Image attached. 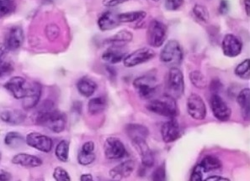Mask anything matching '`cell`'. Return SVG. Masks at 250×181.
Masks as SVG:
<instances>
[{"mask_svg":"<svg viewBox=\"0 0 250 181\" xmlns=\"http://www.w3.org/2000/svg\"><path fill=\"white\" fill-rule=\"evenodd\" d=\"M185 81L182 72L178 67L170 68L166 83V95L176 100L183 96Z\"/></svg>","mask_w":250,"mask_h":181,"instance_id":"cell-4","label":"cell"},{"mask_svg":"<svg viewBox=\"0 0 250 181\" xmlns=\"http://www.w3.org/2000/svg\"><path fill=\"white\" fill-rule=\"evenodd\" d=\"M35 181H44V180H43V179H37V180H36Z\"/></svg>","mask_w":250,"mask_h":181,"instance_id":"cell-50","label":"cell"},{"mask_svg":"<svg viewBox=\"0 0 250 181\" xmlns=\"http://www.w3.org/2000/svg\"><path fill=\"white\" fill-rule=\"evenodd\" d=\"M24 31L21 26L10 28L5 38L4 45L8 51H16L21 47L24 42Z\"/></svg>","mask_w":250,"mask_h":181,"instance_id":"cell-17","label":"cell"},{"mask_svg":"<svg viewBox=\"0 0 250 181\" xmlns=\"http://www.w3.org/2000/svg\"><path fill=\"white\" fill-rule=\"evenodd\" d=\"M11 180V175L5 171L0 172V181H9Z\"/></svg>","mask_w":250,"mask_h":181,"instance_id":"cell-47","label":"cell"},{"mask_svg":"<svg viewBox=\"0 0 250 181\" xmlns=\"http://www.w3.org/2000/svg\"><path fill=\"white\" fill-rule=\"evenodd\" d=\"M152 181H166V169L165 164H161L154 170L152 175Z\"/></svg>","mask_w":250,"mask_h":181,"instance_id":"cell-38","label":"cell"},{"mask_svg":"<svg viewBox=\"0 0 250 181\" xmlns=\"http://www.w3.org/2000/svg\"><path fill=\"white\" fill-rule=\"evenodd\" d=\"M189 80L192 83L193 86L199 89H204L207 88L208 81L206 76L203 75V73L201 72L200 71H193L189 73Z\"/></svg>","mask_w":250,"mask_h":181,"instance_id":"cell-33","label":"cell"},{"mask_svg":"<svg viewBox=\"0 0 250 181\" xmlns=\"http://www.w3.org/2000/svg\"><path fill=\"white\" fill-rule=\"evenodd\" d=\"M183 3L184 0H165V8L169 11H176Z\"/></svg>","mask_w":250,"mask_h":181,"instance_id":"cell-40","label":"cell"},{"mask_svg":"<svg viewBox=\"0 0 250 181\" xmlns=\"http://www.w3.org/2000/svg\"><path fill=\"white\" fill-rule=\"evenodd\" d=\"M155 56V52L152 49L141 48L126 54L123 59V63L125 67H135L141 64L146 63Z\"/></svg>","mask_w":250,"mask_h":181,"instance_id":"cell-8","label":"cell"},{"mask_svg":"<svg viewBox=\"0 0 250 181\" xmlns=\"http://www.w3.org/2000/svg\"><path fill=\"white\" fill-rule=\"evenodd\" d=\"M0 119L3 123L10 125H19L22 124L25 119V115L20 110L8 109L0 113Z\"/></svg>","mask_w":250,"mask_h":181,"instance_id":"cell-24","label":"cell"},{"mask_svg":"<svg viewBox=\"0 0 250 181\" xmlns=\"http://www.w3.org/2000/svg\"><path fill=\"white\" fill-rule=\"evenodd\" d=\"M162 139L166 144L173 143L180 139L181 136V128L177 121L174 118L166 122L161 127Z\"/></svg>","mask_w":250,"mask_h":181,"instance_id":"cell-15","label":"cell"},{"mask_svg":"<svg viewBox=\"0 0 250 181\" xmlns=\"http://www.w3.org/2000/svg\"><path fill=\"white\" fill-rule=\"evenodd\" d=\"M36 122L53 133H59L64 131L67 118L62 112L54 109L52 101H45L37 110Z\"/></svg>","mask_w":250,"mask_h":181,"instance_id":"cell-1","label":"cell"},{"mask_svg":"<svg viewBox=\"0 0 250 181\" xmlns=\"http://www.w3.org/2000/svg\"><path fill=\"white\" fill-rule=\"evenodd\" d=\"M160 60L170 68L180 66L183 60V50L177 40L173 39L165 44L160 53Z\"/></svg>","mask_w":250,"mask_h":181,"instance_id":"cell-3","label":"cell"},{"mask_svg":"<svg viewBox=\"0 0 250 181\" xmlns=\"http://www.w3.org/2000/svg\"><path fill=\"white\" fill-rule=\"evenodd\" d=\"M16 4L12 0H0V17L7 16L15 11Z\"/></svg>","mask_w":250,"mask_h":181,"instance_id":"cell-36","label":"cell"},{"mask_svg":"<svg viewBox=\"0 0 250 181\" xmlns=\"http://www.w3.org/2000/svg\"><path fill=\"white\" fill-rule=\"evenodd\" d=\"M126 52L120 46L111 45L102 54V59L109 64H117L125 57Z\"/></svg>","mask_w":250,"mask_h":181,"instance_id":"cell-23","label":"cell"},{"mask_svg":"<svg viewBox=\"0 0 250 181\" xmlns=\"http://www.w3.org/2000/svg\"><path fill=\"white\" fill-rule=\"evenodd\" d=\"M235 75L239 78L249 80L250 77V59L244 60L235 68Z\"/></svg>","mask_w":250,"mask_h":181,"instance_id":"cell-34","label":"cell"},{"mask_svg":"<svg viewBox=\"0 0 250 181\" xmlns=\"http://www.w3.org/2000/svg\"><path fill=\"white\" fill-rule=\"evenodd\" d=\"M146 17L145 11H131V12L122 13L118 15L120 23H134L141 21Z\"/></svg>","mask_w":250,"mask_h":181,"instance_id":"cell-29","label":"cell"},{"mask_svg":"<svg viewBox=\"0 0 250 181\" xmlns=\"http://www.w3.org/2000/svg\"><path fill=\"white\" fill-rule=\"evenodd\" d=\"M187 111L195 120H203L207 117V107L204 101L198 94L189 95L187 99Z\"/></svg>","mask_w":250,"mask_h":181,"instance_id":"cell-9","label":"cell"},{"mask_svg":"<svg viewBox=\"0 0 250 181\" xmlns=\"http://www.w3.org/2000/svg\"><path fill=\"white\" fill-rule=\"evenodd\" d=\"M203 170H202V167L197 164L195 166V168L193 169L192 173L190 175L189 181H203Z\"/></svg>","mask_w":250,"mask_h":181,"instance_id":"cell-41","label":"cell"},{"mask_svg":"<svg viewBox=\"0 0 250 181\" xmlns=\"http://www.w3.org/2000/svg\"><path fill=\"white\" fill-rule=\"evenodd\" d=\"M60 33L59 28L56 24H49L46 28V35L49 40H54L58 38Z\"/></svg>","mask_w":250,"mask_h":181,"instance_id":"cell-39","label":"cell"},{"mask_svg":"<svg viewBox=\"0 0 250 181\" xmlns=\"http://www.w3.org/2000/svg\"><path fill=\"white\" fill-rule=\"evenodd\" d=\"M132 38H133V35L131 32L127 30H121L118 33L116 34L114 36L110 38L108 42L110 43V45H114V46L123 47L124 45L131 42Z\"/></svg>","mask_w":250,"mask_h":181,"instance_id":"cell-28","label":"cell"},{"mask_svg":"<svg viewBox=\"0 0 250 181\" xmlns=\"http://www.w3.org/2000/svg\"><path fill=\"white\" fill-rule=\"evenodd\" d=\"M125 133L127 134L130 139L132 141L144 139L149 135V130L142 124H129L125 126Z\"/></svg>","mask_w":250,"mask_h":181,"instance_id":"cell-22","label":"cell"},{"mask_svg":"<svg viewBox=\"0 0 250 181\" xmlns=\"http://www.w3.org/2000/svg\"><path fill=\"white\" fill-rule=\"evenodd\" d=\"M69 142L67 140H62L59 142L55 149L56 157L61 162H67L69 155Z\"/></svg>","mask_w":250,"mask_h":181,"instance_id":"cell-32","label":"cell"},{"mask_svg":"<svg viewBox=\"0 0 250 181\" xmlns=\"http://www.w3.org/2000/svg\"><path fill=\"white\" fill-rule=\"evenodd\" d=\"M133 87L142 99L148 100L155 95L158 84L153 75H142L135 79Z\"/></svg>","mask_w":250,"mask_h":181,"instance_id":"cell-5","label":"cell"},{"mask_svg":"<svg viewBox=\"0 0 250 181\" xmlns=\"http://www.w3.org/2000/svg\"><path fill=\"white\" fill-rule=\"evenodd\" d=\"M53 178L56 181H71L70 175L62 167H57L54 169Z\"/></svg>","mask_w":250,"mask_h":181,"instance_id":"cell-37","label":"cell"},{"mask_svg":"<svg viewBox=\"0 0 250 181\" xmlns=\"http://www.w3.org/2000/svg\"><path fill=\"white\" fill-rule=\"evenodd\" d=\"M210 108L215 118L222 122L229 120L232 114L231 109L218 94H213L210 97Z\"/></svg>","mask_w":250,"mask_h":181,"instance_id":"cell-11","label":"cell"},{"mask_svg":"<svg viewBox=\"0 0 250 181\" xmlns=\"http://www.w3.org/2000/svg\"><path fill=\"white\" fill-rule=\"evenodd\" d=\"M12 67L9 63H3L0 65V77L8 75L12 72Z\"/></svg>","mask_w":250,"mask_h":181,"instance_id":"cell-42","label":"cell"},{"mask_svg":"<svg viewBox=\"0 0 250 181\" xmlns=\"http://www.w3.org/2000/svg\"><path fill=\"white\" fill-rule=\"evenodd\" d=\"M193 14L198 20L204 22V23L208 22L209 18H210L208 8L203 6L202 4H195L193 8Z\"/></svg>","mask_w":250,"mask_h":181,"instance_id":"cell-35","label":"cell"},{"mask_svg":"<svg viewBox=\"0 0 250 181\" xmlns=\"http://www.w3.org/2000/svg\"><path fill=\"white\" fill-rule=\"evenodd\" d=\"M250 0H245V10L247 13L248 16H250Z\"/></svg>","mask_w":250,"mask_h":181,"instance_id":"cell-49","label":"cell"},{"mask_svg":"<svg viewBox=\"0 0 250 181\" xmlns=\"http://www.w3.org/2000/svg\"><path fill=\"white\" fill-rule=\"evenodd\" d=\"M238 105L241 109L242 115L244 120H250V88H244L238 94Z\"/></svg>","mask_w":250,"mask_h":181,"instance_id":"cell-26","label":"cell"},{"mask_svg":"<svg viewBox=\"0 0 250 181\" xmlns=\"http://www.w3.org/2000/svg\"><path fill=\"white\" fill-rule=\"evenodd\" d=\"M153 1H155V2H158V1H159V0H153Z\"/></svg>","mask_w":250,"mask_h":181,"instance_id":"cell-51","label":"cell"},{"mask_svg":"<svg viewBox=\"0 0 250 181\" xmlns=\"http://www.w3.org/2000/svg\"><path fill=\"white\" fill-rule=\"evenodd\" d=\"M136 163L134 160H126L119 163L110 170V177L113 181H121L123 179L128 178L134 171Z\"/></svg>","mask_w":250,"mask_h":181,"instance_id":"cell-18","label":"cell"},{"mask_svg":"<svg viewBox=\"0 0 250 181\" xmlns=\"http://www.w3.org/2000/svg\"><path fill=\"white\" fill-rule=\"evenodd\" d=\"M146 108L150 112L166 118H174L179 113L176 100L166 94L157 99L151 100Z\"/></svg>","mask_w":250,"mask_h":181,"instance_id":"cell-2","label":"cell"},{"mask_svg":"<svg viewBox=\"0 0 250 181\" xmlns=\"http://www.w3.org/2000/svg\"><path fill=\"white\" fill-rule=\"evenodd\" d=\"M121 24L118 19V15L112 11H106L103 13L98 19V26L102 31L116 29Z\"/></svg>","mask_w":250,"mask_h":181,"instance_id":"cell-21","label":"cell"},{"mask_svg":"<svg viewBox=\"0 0 250 181\" xmlns=\"http://www.w3.org/2000/svg\"><path fill=\"white\" fill-rule=\"evenodd\" d=\"M223 54L228 57H236L240 54L243 49L241 39L232 34L226 35L222 42Z\"/></svg>","mask_w":250,"mask_h":181,"instance_id":"cell-12","label":"cell"},{"mask_svg":"<svg viewBox=\"0 0 250 181\" xmlns=\"http://www.w3.org/2000/svg\"><path fill=\"white\" fill-rule=\"evenodd\" d=\"M25 143L29 146L43 153H49L53 146V142L50 137L36 132L28 133L25 138Z\"/></svg>","mask_w":250,"mask_h":181,"instance_id":"cell-10","label":"cell"},{"mask_svg":"<svg viewBox=\"0 0 250 181\" xmlns=\"http://www.w3.org/2000/svg\"><path fill=\"white\" fill-rule=\"evenodd\" d=\"M7 52L8 50L4 44H0V65L3 63V60L6 56Z\"/></svg>","mask_w":250,"mask_h":181,"instance_id":"cell-45","label":"cell"},{"mask_svg":"<svg viewBox=\"0 0 250 181\" xmlns=\"http://www.w3.org/2000/svg\"><path fill=\"white\" fill-rule=\"evenodd\" d=\"M106 107V101L104 97H95L92 98L88 103V111L91 115L100 114L104 112Z\"/></svg>","mask_w":250,"mask_h":181,"instance_id":"cell-31","label":"cell"},{"mask_svg":"<svg viewBox=\"0 0 250 181\" xmlns=\"http://www.w3.org/2000/svg\"><path fill=\"white\" fill-rule=\"evenodd\" d=\"M12 163L24 168H36L42 164V160L32 154L21 153L12 158Z\"/></svg>","mask_w":250,"mask_h":181,"instance_id":"cell-19","label":"cell"},{"mask_svg":"<svg viewBox=\"0 0 250 181\" xmlns=\"http://www.w3.org/2000/svg\"><path fill=\"white\" fill-rule=\"evenodd\" d=\"M42 96V86L38 82H32L28 85L26 93L23 97L22 106L25 110H31L37 107Z\"/></svg>","mask_w":250,"mask_h":181,"instance_id":"cell-13","label":"cell"},{"mask_svg":"<svg viewBox=\"0 0 250 181\" xmlns=\"http://www.w3.org/2000/svg\"><path fill=\"white\" fill-rule=\"evenodd\" d=\"M28 83L21 76H14L4 84V88L16 99H23L26 93Z\"/></svg>","mask_w":250,"mask_h":181,"instance_id":"cell-14","label":"cell"},{"mask_svg":"<svg viewBox=\"0 0 250 181\" xmlns=\"http://www.w3.org/2000/svg\"><path fill=\"white\" fill-rule=\"evenodd\" d=\"M80 181H95L90 174H83L80 177Z\"/></svg>","mask_w":250,"mask_h":181,"instance_id":"cell-48","label":"cell"},{"mask_svg":"<svg viewBox=\"0 0 250 181\" xmlns=\"http://www.w3.org/2000/svg\"><path fill=\"white\" fill-rule=\"evenodd\" d=\"M95 144L92 141H88L83 145L78 154V161L81 165H89L95 162Z\"/></svg>","mask_w":250,"mask_h":181,"instance_id":"cell-20","label":"cell"},{"mask_svg":"<svg viewBox=\"0 0 250 181\" xmlns=\"http://www.w3.org/2000/svg\"><path fill=\"white\" fill-rule=\"evenodd\" d=\"M229 3L227 0H222L219 5V12L222 15H226L229 12Z\"/></svg>","mask_w":250,"mask_h":181,"instance_id":"cell-44","label":"cell"},{"mask_svg":"<svg viewBox=\"0 0 250 181\" xmlns=\"http://www.w3.org/2000/svg\"><path fill=\"white\" fill-rule=\"evenodd\" d=\"M77 88L82 96L89 97L95 93V90L97 89V84L91 78L88 76H83L79 80L77 83Z\"/></svg>","mask_w":250,"mask_h":181,"instance_id":"cell-25","label":"cell"},{"mask_svg":"<svg viewBox=\"0 0 250 181\" xmlns=\"http://www.w3.org/2000/svg\"><path fill=\"white\" fill-rule=\"evenodd\" d=\"M104 151L105 157L110 160H121L128 155L125 145L116 137H109L105 139Z\"/></svg>","mask_w":250,"mask_h":181,"instance_id":"cell-6","label":"cell"},{"mask_svg":"<svg viewBox=\"0 0 250 181\" xmlns=\"http://www.w3.org/2000/svg\"><path fill=\"white\" fill-rule=\"evenodd\" d=\"M167 36V29L165 24L159 20H153L147 29V42L152 47H160L164 45Z\"/></svg>","mask_w":250,"mask_h":181,"instance_id":"cell-7","label":"cell"},{"mask_svg":"<svg viewBox=\"0 0 250 181\" xmlns=\"http://www.w3.org/2000/svg\"><path fill=\"white\" fill-rule=\"evenodd\" d=\"M25 140L21 133L17 132H9L4 138V144L9 148H17L24 145Z\"/></svg>","mask_w":250,"mask_h":181,"instance_id":"cell-30","label":"cell"},{"mask_svg":"<svg viewBox=\"0 0 250 181\" xmlns=\"http://www.w3.org/2000/svg\"><path fill=\"white\" fill-rule=\"evenodd\" d=\"M129 0H103V5L105 7H115L127 2Z\"/></svg>","mask_w":250,"mask_h":181,"instance_id":"cell-43","label":"cell"},{"mask_svg":"<svg viewBox=\"0 0 250 181\" xmlns=\"http://www.w3.org/2000/svg\"><path fill=\"white\" fill-rule=\"evenodd\" d=\"M131 143H132L135 149L137 151V153L140 154L142 164L144 168L153 167L154 162H155V159H154L153 151L150 149L149 146L146 144V140L140 139V140L132 141Z\"/></svg>","mask_w":250,"mask_h":181,"instance_id":"cell-16","label":"cell"},{"mask_svg":"<svg viewBox=\"0 0 250 181\" xmlns=\"http://www.w3.org/2000/svg\"><path fill=\"white\" fill-rule=\"evenodd\" d=\"M199 165L202 167L203 172L209 173L221 169L222 162L218 158L209 154L203 158V160H202L201 163H199Z\"/></svg>","mask_w":250,"mask_h":181,"instance_id":"cell-27","label":"cell"},{"mask_svg":"<svg viewBox=\"0 0 250 181\" xmlns=\"http://www.w3.org/2000/svg\"><path fill=\"white\" fill-rule=\"evenodd\" d=\"M203 181H230L229 179L225 178V177H222V176H217V175H213V176H210L208 178L206 179Z\"/></svg>","mask_w":250,"mask_h":181,"instance_id":"cell-46","label":"cell"}]
</instances>
